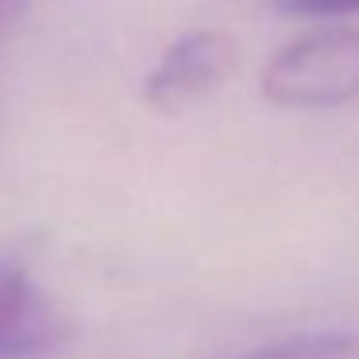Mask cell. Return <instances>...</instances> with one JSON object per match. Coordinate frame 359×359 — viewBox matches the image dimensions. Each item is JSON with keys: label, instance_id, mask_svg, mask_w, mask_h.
<instances>
[{"label": "cell", "instance_id": "7a4b0ae2", "mask_svg": "<svg viewBox=\"0 0 359 359\" xmlns=\"http://www.w3.org/2000/svg\"><path fill=\"white\" fill-rule=\"evenodd\" d=\"M236 62L232 39L220 32H186L163 50L143 81V104L155 112H182L220 86Z\"/></svg>", "mask_w": 359, "mask_h": 359}, {"label": "cell", "instance_id": "277c9868", "mask_svg": "<svg viewBox=\"0 0 359 359\" xmlns=\"http://www.w3.org/2000/svg\"><path fill=\"white\" fill-rule=\"evenodd\" d=\"M240 359H359V332H309Z\"/></svg>", "mask_w": 359, "mask_h": 359}, {"label": "cell", "instance_id": "5b68a950", "mask_svg": "<svg viewBox=\"0 0 359 359\" xmlns=\"http://www.w3.org/2000/svg\"><path fill=\"white\" fill-rule=\"evenodd\" d=\"M290 16H313V20H344L359 12V0H278Z\"/></svg>", "mask_w": 359, "mask_h": 359}, {"label": "cell", "instance_id": "6da1fadb", "mask_svg": "<svg viewBox=\"0 0 359 359\" xmlns=\"http://www.w3.org/2000/svg\"><path fill=\"white\" fill-rule=\"evenodd\" d=\"M263 97L278 109H344L359 101V27L332 24L278 47L263 66Z\"/></svg>", "mask_w": 359, "mask_h": 359}, {"label": "cell", "instance_id": "8992f818", "mask_svg": "<svg viewBox=\"0 0 359 359\" xmlns=\"http://www.w3.org/2000/svg\"><path fill=\"white\" fill-rule=\"evenodd\" d=\"M20 4H24V0H0V39H4V32H8V24H12Z\"/></svg>", "mask_w": 359, "mask_h": 359}, {"label": "cell", "instance_id": "3957f363", "mask_svg": "<svg viewBox=\"0 0 359 359\" xmlns=\"http://www.w3.org/2000/svg\"><path fill=\"white\" fill-rule=\"evenodd\" d=\"M66 340V320L24 266L0 255V359H35Z\"/></svg>", "mask_w": 359, "mask_h": 359}]
</instances>
